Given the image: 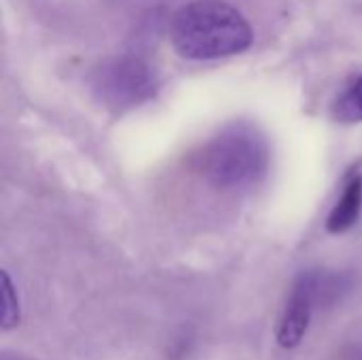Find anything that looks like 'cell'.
Wrapping results in <instances>:
<instances>
[{
	"label": "cell",
	"mask_w": 362,
	"mask_h": 360,
	"mask_svg": "<svg viewBox=\"0 0 362 360\" xmlns=\"http://www.w3.org/2000/svg\"><path fill=\"white\" fill-rule=\"evenodd\" d=\"M172 42L187 59H218L246 51L252 42V28L223 0H195L176 13Z\"/></svg>",
	"instance_id": "6da1fadb"
},
{
	"label": "cell",
	"mask_w": 362,
	"mask_h": 360,
	"mask_svg": "<svg viewBox=\"0 0 362 360\" xmlns=\"http://www.w3.org/2000/svg\"><path fill=\"white\" fill-rule=\"evenodd\" d=\"M267 170V144L246 125H233L216 136L202 155V172L216 187H242Z\"/></svg>",
	"instance_id": "7a4b0ae2"
},
{
	"label": "cell",
	"mask_w": 362,
	"mask_h": 360,
	"mask_svg": "<svg viewBox=\"0 0 362 360\" xmlns=\"http://www.w3.org/2000/svg\"><path fill=\"white\" fill-rule=\"evenodd\" d=\"M95 89L112 108H129L146 102L157 91V76L138 57H119L98 70Z\"/></svg>",
	"instance_id": "3957f363"
},
{
	"label": "cell",
	"mask_w": 362,
	"mask_h": 360,
	"mask_svg": "<svg viewBox=\"0 0 362 360\" xmlns=\"http://www.w3.org/2000/svg\"><path fill=\"white\" fill-rule=\"evenodd\" d=\"M320 291H322V278L318 274L308 272L295 282L276 331L278 344L284 350L297 348L305 337Z\"/></svg>",
	"instance_id": "277c9868"
},
{
	"label": "cell",
	"mask_w": 362,
	"mask_h": 360,
	"mask_svg": "<svg viewBox=\"0 0 362 360\" xmlns=\"http://www.w3.org/2000/svg\"><path fill=\"white\" fill-rule=\"evenodd\" d=\"M362 208V178L354 176L346 189L344 195L339 197V202L335 204V208L331 210V216L327 221V229L331 233H344L348 231L361 216Z\"/></svg>",
	"instance_id": "5b68a950"
},
{
	"label": "cell",
	"mask_w": 362,
	"mask_h": 360,
	"mask_svg": "<svg viewBox=\"0 0 362 360\" xmlns=\"http://www.w3.org/2000/svg\"><path fill=\"white\" fill-rule=\"evenodd\" d=\"M333 115L341 123H361L362 121V76L354 79L337 98Z\"/></svg>",
	"instance_id": "8992f818"
},
{
	"label": "cell",
	"mask_w": 362,
	"mask_h": 360,
	"mask_svg": "<svg viewBox=\"0 0 362 360\" xmlns=\"http://www.w3.org/2000/svg\"><path fill=\"white\" fill-rule=\"evenodd\" d=\"M19 325V299L8 272H2V329L11 331Z\"/></svg>",
	"instance_id": "52a82bcc"
},
{
	"label": "cell",
	"mask_w": 362,
	"mask_h": 360,
	"mask_svg": "<svg viewBox=\"0 0 362 360\" xmlns=\"http://www.w3.org/2000/svg\"><path fill=\"white\" fill-rule=\"evenodd\" d=\"M0 360H32V359H28V356H23V354H19V352H2V354H0Z\"/></svg>",
	"instance_id": "ba28073f"
},
{
	"label": "cell",
	"mask_w": 362,
	"mask_h": 360,
	"mask_svg": "<svg viewBox=\"0 0 362 360\" xmlns=\"http://www.w3.org/2000/svg\"><path fill=\"white\" fill-rule=\"evenodd\" d=\"M346 360H362V348H354V350L346 356Z\"/></svg>",
	"instance_id": "9c48e42d"
}]
</instances>
